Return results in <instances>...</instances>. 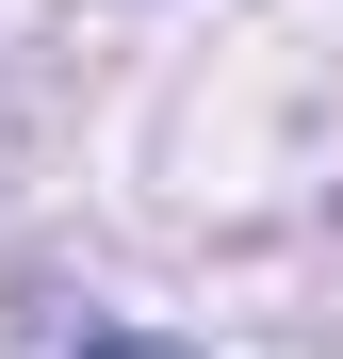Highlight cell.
<instances>
[{"mask_svg": "<svg viewBox=\"0 0 343 359\" xmlns=\"http://www.w3.org/2000/svg\"><path fill=\"white\" fill-rule=\"evenodd\" d=\"M98 359H180V343H98Z\"/></svg>", "mask_w": 343, "mask_h": 359, "instance_id": "1", "label": "cell"}]
</instances>
